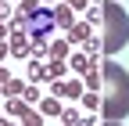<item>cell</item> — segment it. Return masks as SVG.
Returning <instances> with one entry per match:
<instances>
[{
  "mask_svg": "<svg viewBox=\"0 0 129 126\" xmlns=\"http://www.w3.org/2000/svg\"><path fill=\"white\" fill-rule=\"evenodd\" d=\"M25 108H29V104H25L22 97H7V115H22Z\"/></svg>",
  "mask_w": 129,
  "mask_h": 126,
  "instance_id": "5bb4252c",
  "label": "cell"
},
{
  "mask_svg": "<svg viewBox=\"0 0 129 126\" xmlns=\"http://www.w3.org/2000/svg\"><path fill=\"white\" fill-rule=\"evenodd\" d=\"M40 79H47V65H40L36 58H29V83H40Z\"/></svg>",
  "mask_w": 129,
  "mask_h": 126,
  "instance_id": "52a82bcc",
  "label": "cell"
},
{
  "mask_svg": "<svg viewBox=\"0 0 129 126\" xmlns=\"http://www.w3.org/2000/svg\"><path fill=\"white\" fill-rule=\"evenodd\" d=\"M11 54L14 58H32V40L25 36V33H11Z\"/></svg>",
  "mask_w": 129,
  "mask_h": 126,
  "instance_id": "277c9868",
  "label": "cell"
},
{
  "mask_svg": "<svg viewBox=\"0 0 129 126\" xmlns=\"http://www.w3.org/2000/svg\"><path fill=\"white\" fill-rule=\"evenodd\" d=\"M83 104L90 108V112H93V108H101V94H93V90H90L86 97H83Z\"/></svg>",
  "mask_w": 129,
  "mask_h": 126,
  "instance_id": "ac0fdd59",
  "label": "cell"
},
{
  "mask_svg": "<svg viewBox=\"0 0 129 126\" xmlns=\"http://www.w3.org/2000/svg\"><path fill=\"white\" fill-rule=\"evenodd\" d=\"M68 65H72L75 72H83V76H86V72H90V54H72V58H68Z\"/></svg>",
  "mask_w": 129,
  "mask_h": 126,
  "instance_id": "9c48e42d",
  "label": "cell"
},
{
  "mask_svg": "<svg viewBox=\"0 0 129 126\" xmlns=\"http://www.w3.org/2000/svg\"><path fill=\"white\" fill-rule=\"evenodd\" d=\"M61 76H64V61H47V79H61Z\"/></svg>",
  "mask_w": 129,
  "mask_h": 126,
  "instance_id": "7c38bea8",
  "label": "cell"
},
{
  "mask_svg": "<svg viewBox=\"0 0 129 126\" xmlns=\"http://www.w3.org/2000/svg\"><path fill=\"white\" fill-rule=\"evenodd\" d=\"M54 22H57V29H64V33H68V29L75 25V11H72L68 4H64V0L54 7Z\"/></svg>",
  "mask_w": 129,
  "mask_h": 126,
  "instance_id": "5b68a950",
  "label": "cell"
},
{
  "mask_svg": "<svg viewBox=\"0 0 129 126\" xmlns=\"http://www.w3.org/2000/svg\"><path fill=\"white\" fill-rule=\"evenodd\" d=\"M0 7H4V0H0Z\"/></svg>",
  "mask_w": 129,
  "mask_h": 126,
  "instance_id": "4316f807",
  "label": "cell"
},
{
  "mask_svg": "<svg viewBox=\"0 0 129 126\" xmlns=\"http://www.w3.org/2000/svg\"><path fill=\"white\" fill-rule=\"evenodd\" d=\"M50 58L54 61H64V58H68V40H50Z\"/></svg>",
  "mask_w": 129,
  "mask_h": 126,
  "instance_id": "ba28073f",
  "label": "cell"
},
{
  "mask_svg": "<svg viewBox=\"0 0 129 126\" xmlns=\"http://www.w3.org/2000/svg\"><path fill=\"white\" fill-rule=\"evenodd\" d=\"M108 126H118V122H108Z\"/></svg>",
  "mask_w": 129,
  "mask_h": 126,
  "instance_id": "484cf974",
  "label": "cell"
},
{
  "mask_svg": "<svg viewBox=\"0 0 129 126\" xmlns=\"http://www.w3.org/2000/svg\"><path fill=\"white\" fill-rule=\"evenodd\" d=\"M0 126H11V122H7V115H0Z\"/></svg>",
  "mask_w": 129,
  "mask_h": 126,
  "instance_id": "d4e9b609",
  "label": "cell"
},
{
  "mask_svg": "<svg viewBox=\"0 0 129 126\" xmlns=\"http://www.w3.org/2000/svg\"><path fill=\"white\" fill-rule=\"evenodd\" d=\"M40 115H61L57 97H43V101H40Z\"/></svg>",
  "mask_w": 129,
  "mask_h": 126,
  "instance_id": "30bf717a",
  "label": "cell"
},
{
  "mask_svg": "<svg viewBox=\"0 0 129 126\" xmlns=\"http://www.w3.org/2000/svg\"><path fill=\"white\" fill-rule=\"evenodd\" d=\"M125 43H129V14L115 0H108L101 7V51L104 54H118Z\"/></svg>",
  "mask_w": 129,
  "mask_h": 126,
  "instance_id": "7a4b0ae2",
  "label": "cell"
},
{
  "mask_svg": "<svg viewBox=\"0 0 129 126\" xmlns=\"http://www.w3.org/2000/svg\"><path fill=\"white\" fill-rule=\"evenodd\" d=\"M36 7H40V0H22V4H18V11H22V14H29V11H36Z\"/></svg>",
  "mask_w": 129,
  "mask_h": 126,
  "instance_id": "d6986e66",
  "label": "cell"
},
{
  "mask_svg": "<svg viewBox=\"0 0 129 126\" xmlns=\"http://www.w3.org/2000/svg\"><path fill=\"white\" fill-rule=\"evenodd\" d=\"M7 36V22H0V40H4Z\"/></svg>",
  "mask_w": 129,
  "mask_h": 126,
  "instance_id": "cb8c5ba5",
  "label": "cell"
},
{
  "mask_svg": "<svg viewBox=\"0 0 129 126\" xmlns=\"http://www.w3.org/2000/svg\"><path fill=\"white\" fill-rule=\"evenodd\" d=\"M54 97H83V83L79 79H54Z\"/></svg>",
  "mask_w": 129,
  "mask_h": 126,
  "instance_id": "3957f363",
  "label": "cell"
},
{
  "mask_svg": "<svg viewBox=\"0 0 129 126\" xmlns=\"http://www.w3.org/2000/svg\"><path fill=\"white\" fill-rule=\"evenodd\" d=\"M18 119H22V126H43V115H40V112H32V108H25Z\"/></svg>",
  "mask_w": 129,
  "mask_h": 126,
  "instance_id": "8fae6325",
  "label": "cell"
},
{
  "mask_svg": "<svg viewBox=\"0 0 129 126\" xmlns=\"http://www.w3.org/2000/svg\"><path fill=\"white\" fill-rule=\"evenodd\" d=\"M101 112L108 122H118L129 115V76L118 61L101 65Z\"/></svg>",
  "mask_w": 129,
  "mask_h": 126,
  "instance_id": "6da1fadb",
  "label": "cell"
},
{
  "mask_svg": "<svg viewBox=\"0 0 129 126\" xmlns=\"http://www.w3.org/2000/svg\"><path fill=\"white\" fill-rule=\"evenodd\" d=\"M86 22H90V25H101V7H97V4L86 7Z\"/></svg>",
  "mask_w": 129,
  "mask_h": 126,
  "instance_id": "e0dca14e",
  "label": "cell"
},
{
  "mask_svg": "<svg viewBox=\"0 0 129 126\" xmlns=\"http://www.w3.org/2000/svg\"><path fill=\"white\" fill-rule=\"evenodd\" d=\"M90 36H93V25H90V22H75V25L68 29V40H75V43H86Z\"/></svg>",
  "mask_w": 129,
  "mask_h": 126,
  "instance_id": "8992f818",
  "label": "cell"
},
{
  "mask_svg": "<svg viewBox=\"0 0 129 126\" xmlns=\"http://www.w3.org/2000/svg\"><path fill=\"white\" fill-rule=\"evenodd\" d=\"M7 79H11V76H7V69H4V65H0V87H4Z\"/></svg>",
  "mask_w": 129,
  "mask_h": 126,
  "instance_id": "7402d4cb",
  "label": "cell"
},
{
  "mask_svg": "<svg viewBox=\"0 0 129 126\" xmlns=\"http://www.w3.org/2000/svg\"><path fill=\"white\" fill-rule=\"evenodd\" d=\"M18 4H22V0H18Z\"/></svg>",
  "mask_w": 129,
  "mask_h": 126,
  "instance_id": "83f0119b",
  "label": "cell"
},
{
  "mask_svg": "<svg viewBox=\"0 0 129 126\" xmlns=\"http://www.w3.org/2000/svg\"><path fill=\"white\" fill-rule=\"evenodd\" d=\"M22 90H25V83L7 79V83H4V97H22Z\"/></svg>",
  "mask_w": 129,
  "mask_h": 126,
  "instance_id": "4fadbf2b",
  "label": "cell"
},
{
  "mask_svg": "<svg viewBox=\"0 0 129 126\" xmlns=\"http://www.w3.org/2000/svg\"><path fill=\"white\" fill-rule=\"evenodd\" d=\"M36 97H40V90H36V83H29V87L22 90V101H25V104H36Z\"/></svg>",
  "mask_w": 129,
  "mask_h": 126,
  "instance_id": "2e32d148",
  "label": "cell"
},
{
  "mask_svg": "<svg viewBox=\"0 0 129 126\" xmlns=\"http://www.w3.org/2000/svg\"><path fill=\"white\" fill-rule=\"evenodd\" d=\"M79 126H93V115H86V119H79Z\"/></svg>",
  "mask_w": 129,
  "mask_h": 126,
  "instance_id": "603a6c76",
  "label": "cell"
},
{
  "mask_svg": "<svg viewBox=\"0 0 129 126\" xmlns=\"http://www.w3.org/2000/svg\"><path fill=\"white\" fill-rule=\"evenodd\" d=\"M11 54V47H7V40H0V65H4V58Z\"/></svg>",
  "mask_w": 129,
  "mask_h": 126,
  "instance_id": "44dd1931",
  "label": "cell"
},
{
  "mask_svg": "<svg viewBox=\"0 0 129 126\" xmlns=\"http://www.w3.org/2000/svg\"><path fill=\"white\" fill-rule=\"evenodd\" d=\"M61 126H79V112H72V108H61Z\"/></svg>",
  "mask_w": 129,
  "mask_h": 126,
  "instance_id": "9a60e30c",
  "label": "cell"
},
{
  "mask_svg": "<svg viewBox=\"0 0 129 126\" xmlns=\"http://www.w3.org/2000/svg\"><path fill=\"white\" fill-rule=\"evenodd\" d=\"M64 4H68L72 11H86V7H90V0H64Z\"/></svg>",
  "mask_w": 129,
  "mask_h": 126,
  "instance_id": "ffe728a7",
  "label": "cell"
}]
</instances>
